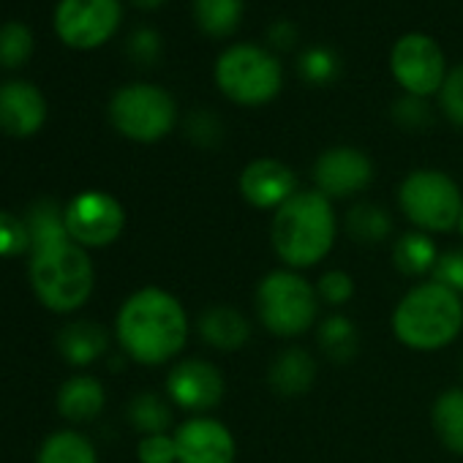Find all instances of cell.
Instances as JSON below:
<instances>
[{"mask_svg": "<svg viewBox=\"0 0 463 463\" xmlns=\"http://www.w3.org/2000/svg\"><path fill=\"white\" fill-rule=\"evenodd\" d=\"M188 330L183 303L158 287L134 292L115 319L120 349L139 365H164L175 360L188 341Z\"/></svg>", "mask_w": 463, "mask_h": 463, "instance_id": "1", "label": "cell"}, {"mask_svg": "<svg viewBox=\"0 0 463 463\" xmlns=\"http://www.w3.org/2000/svg\"><path fill=\"white\" fill-rule=\"evenodd\" d=\"M338 218L333 202L314 191H298L273 213L270 241L279 260L289 270L319 265L335 246Z\"/></svg>", "mask_w": 463, "mask_h": 463, "instance_id": "2", "label": "cell"}, {"mask_svg": "<svg viewBox=\"0 0 463 463\" xmlns=\"http://www.w3.org/2000/svg\"><path fill=\"white\" fill-rule=\"evenodd\" d=\"M460 330L463 300L436 281L411 287L392 311V335L414 352L444 349Z\"/></svg>", "mask_w": 463, "mask_h": 463, "instance_id": "3", "label": "cell"}, {"mask_svg": "<svg viewBox=\"0 0 463 463\" xmlns=\"http://www.w3.org/2000/svg\"><path fill=\"white\" fill-rule=\"evenodd\" d=\"M28 276L42 306L55 314H71L82 308L90 300L96 284L93 262L88 251L74 241L31 254Z\"/></svg>", "mask_w": 463, "mask_h": 463, "instance_id": "4", "label": "cell"}, {"mask_svg": "<svg viewBox=\"0 0 463 463\" xmlns=\"http://www.w3.org/2000/svg\"><path fill=\"white\" fill-rule=\"evenodd\" d=\"M257 317L279 338H298L314 327L319 314L317 287L308 284L298 270L268 273L254 292Z\"/></svg>", "mask_w": 463, "mask_h": 463, "instance_id": "5", "label": "cell"}, {"mask_svg": "<svg viewBox=\"0 0 463 463\" xmlns=\"http://www.w3.org/2000/svg\"><path fill=\"white\" fill-rule=\"evenodd\" d=\"M218 90L241 107H262L281 93L284 71L279 58L257 44H235L215 61Z\"/></svg>", "mask_w": 463, "mask_h": 463, "instance_id": "6", "label": "cell"}, {"mask_svg": "<svg viewBox=\"0 0 463 463\" xmlns=\"http://www.w3.org/2000/svg\"><path fill=\"white\" fill-rule=\"evenodd\" d=\"M398 204L417 232L436 235V232L458 229L463 213V196L455 180L439 169H414L398 185Z\"/></svg>", "mask_w": 463, "mask_h": 463, "instance_id": "7", "label": "cell"}, {"mask_svg": "<svg viewBox=\"0 0 463 463\" xmlns=\"http://www.w3.org/2000/svg\"><path fill=\"white\" fill-rule=\"evenodd\" d=\"M109 120L126 139L150 145L164 139L175 128L177 107L164 88L134 82L115 90L109 101Z\"/></svg>", "mask_w": 463, "mask_h": 463, "instance_id": "8", "label": "cell"}, {"mask_svg": "<svg viewBox=\"0 0 463 463\" xmlns=\"http://www.w3.org/2000/svg\"><path fill=\"white\" fill-rule=\"evenodd\" d=\"M66 229L69 238L88 249H107L112 246L126 229V210L123 204L107 191H82L66 207Z\"/></svg>", "mask_w": 463, "mask_h": 463, "instance_id": "9", "label": "cell"}, {"mask_svg": "<svg viewBox=\"0 0 463 463\" xmlns=\"http://www.w3.org/2000/svg\"><path fill=\"white\" fill-rule=\"evenodd\" d=\"M390 71L406 96L428 99L441 90L447 80L444 52L425 33H406L395 42L390 52Z\"/></svg>", "mask_w": 463, "mask_h": 463, "instance_id": "10", "label": "cell"}, {"mask_svg": "<svg viewBox=\"0 0 463 463\" xmlns=\"http://www.w3.org/2000/svg\"><path fill=\"white\" fill-rule=\"evenodd\" d=\"M123 20L120 0H58L55 31L74 50H93L109 42Z\"/></svg>", "mask_w": 463, "mask_h": 463, "instance_id": "11", "label": "cell"}, {"mask_svg": "<svg viewBox=\"0 0 463 463\" xmlns=\"http://www.w3.org/2000/svg\"><path fill=\"white\" fill-rule=\"evenodd\" d=\"M223 392H226V382L221 371L207 360H196V357L180 360L166 373V395L175 406L185 411L194 414L210 411L223 401Z\"/></svg>", "mask_w": 463, "mask_h": 463, "instance_id": "12", "label": "cell"}, {"mask_svg": "<svg viewBox=\"0 0 463 463\" xmlns=\"http://www.w3.org/2000/svg\"><path fill=\"white\" fill-rule=\"evenodd\" d=\"M373 180L371 158L357 147H330L314 164L317 191L327 199H346L365 191Z\"/></svg>", "mask_w": 463, "mask_h": 463, "instance_id": "13", "label": "cell"}, {"mask_svg": "<svg viewBox=\"0 0 463 463\" xmlns=\"http://www.w3.org/2000/svg\"><path fill=\"white\" fill-rule=\"evenodd\" d=\"M177 463H235L238 444L232 430L213 417H191L175 430Z\"/></svg>", "mask_w": 463, "mask_h": 463, "instance_id": "14", "label": "cell"}, {"mask_svg": "<svg viewBox=\"0 0 463 463\" xmlns=\"http://www.w3.org/2000/svg\"><path fill=\"white\" fill-rule=\"evenodd\" d=\"M241 194L257 210H279L298 194V175L279 158H257L241 172Z\"/></svg>", "mask_w": 463, "mask_h": 463, "instance_id": "15", "label": "cell"}, {"mask_svg": "<svg viewBox=\"0 0 463 463\" xmlns=\"http://www.w3.org/2000/svg\"><path fill=\"white\" fill-rule=\"evenodd\" d=\"M47 120V101L42 90L23 80L0 85V131L9 137H33Z\"/></svg>", "mask_w": 463, "mask_h": 463, "instance_id": "16", "label": "cell"}, {"mask_svg": "<svg viewBox=\"0 0 463 463\" xmlns=\"http://www.w3.org/2000/svg\"><path fill=\"white\" fill-rule=\"evenodd\" d=\"M196 333L218 352H238L251 338V322L235 306H207L196 319Z\"/></svg>", "mask_w": 463, "mask_h": 463, "instance_id": "17", "label": "cell"}, {"mask_svg": "<svg viewBox=\"0 0 463 463\" xmlns=\"http://www.w3.org/2000/svg\"><path fill=\"white\" fill-rule=\"evenodd\" d=\"M314 382H317V360L300 346L279 352L268 368V384L281 398H300L314 387Z\"/></svg>", "mask_w": 463, "mask_h": 463, "instance_id": "18", "label": "cell"}, {"mask_svg": "<svg viewBox=\"0 0 463 463\" xmlns=\"http://www.w3.org/2000/svg\"><path fill=\"white\" fill-rule=\"evenodd\" d=\"M107 349H109V333L104 325H99L93 319L69 322L58 333V352L74 368L96 363L99 357L107 354Z\"/></svg>", "mask_w": 463, "mask_h": 463, "instance_id": "19", "label": "cell"}, {"mask_svg": "<svg viewBox=\"0 0 463 463\" xmlns=\"http://www.w3.org/2000/svg\"><path fill=\"white\" fill-rule=\"evenodd\" d=\"M107 390L96 376H71L58 392V411L69 422H90L104 411Z\"/></svg>", "mask_w": 463, "mask_h": 463, "instance_id": "20", "label": "cell"}, {"mask_svg": "<svg viewBox=\"0 0 463 463\" xmlns=\"http://www.w3.org/2000/svg\"><path fill=\"white\" fill-rule=\"evenodd\" d=\"M23 218H25L28 232H31V254L55 249V246L71 241L69 238V229H66L63 207L55 199H50V196L36 199Z\"/></svg>", "mask_w": 463, "mask_h": 463, "instance_id": "21", "label": "cell"}, {"mask_svg": "<svg viewBox=\"0 0 463 463\" xmlns=\"http://www.w3.org/2000/svg\"><path fill=\"white\" fill-rule=\"evenodd\" d=\"M430 425L449 452L463 455V387H449L433 401Z\"/></svg>", "mask_w": 463, "mask_h": 463, "instance_id": "22", "label": "cell"}, {"mask_svg": "<svg viewBox=\"0 0 463 463\" xmlns=\"http://www.w3.org/2000/svg\"><path fill=\"white\" fill-rule=\"evenodd\" d=\"M344 229L346 235L360 243V246H376V243H384L392 232V221L387 215L384 207L379 204H371V202H357L346 210V218H344Z\"/></svg>", "mask_w": 463, "mask_h": 463, "instance_id": "23", "label": "cell"}, {"mask_svg": "<svg viewBox=\"0 0 463 463\" xmlns=\"http://www.w3.org/2000/svg\"><path fill=\"white\" fill-rule=\"evenodd\" d=\"M317 341H319V349L325 352V357L338 363V365L352 363L357 357V352H360V333H357L354 322L346 319L344 314L327 317L319 325Z\"/></svg>", "mask_w": 463, "mask_h": 463, "instance_id": "24", "label": "cell"}, {"mask_svg": "<svg viewBox=\"0 0 463 463\" xmlns=\"http://www.w3.org/2000/svg\"><path fill=\"white\" fill-rule=\"evenodd\" d=\"M436 260H439V249L430 241V235H425V232H406V235H401L395 241V246H392L395 268L403 276H411V279L430 273Z\"/></svg>", "mask_w": 463, "mask_h": 463, "instance_id": "25", "label": "cell"}, {"mask_svg": "<svg viewBox=\"0 0 463 463\" xmlns=\"http://www.w3.org/2000/svg\"><path fill=\"white\" fill-rule=\"evenodd\" d=\"M36 463H99V455L80 430H55L44 439Z\"/></svg>", "mask_w": 463, "mask_h": 463, "instance_id": "26", "label": "cell"}, {"mask_svg": "<svg viewBox=\"0 0 463 463\" xmlns=\"http://www.w3.org/2000/svg\"><path fill=\"white\" fill-rule=\"evenodd\" d=\"M241 17L243 0H194V20L213 39L229 36L241 25Z\"/></svg>", "mask_w": 463, "mask_h": 463, "instance_id": "27", "label": "cell"}, {"mask_svg": "<svg viewBox=\"0 0 463 463\" xmlns=\"http://www.w3.org/2000/svg\"><path fill=\"white\" fill-rule=\"evenodd\" d=\"M128 422L142 433H166V428L172 425V406L158 395V392H137L128 401Z\"/></svg>", "mask_w": 463, "mask_h": 463, "instance_id": "28", "label": "cell"}, {"mask_svg": "<svg viewBox=\"0 0 463 463\" xmlns=\"http://www.w3.org/2000/svg\"><path fill=\"white\" fill-rule=\"evenodd\" d=\"M33 33L23 23H6L0 25V66L4 69H20L33 55Z\"/></svg>", "mask_w": 463, "mask_h": 463, "instance_id": "29", "label": "cell"}, {"mask_svg": "<svg viewBox=\"0 0 463 463\" xmlns=\"http://www.w3.org/2000/svg\"><path fill=\"white\" fill-rule=\"evenodd\" d=\"M300 74L306 82L311 85H330L335 82L338 71H341V61L333 50L327 47H311L300 55Z\"/></svg>", "mask_w": 463, "mask_h": 463, "instance_id": "30", "label": "cell"}, {"mask_svg": "<svg viewBox=\"0 0 463 463\" xmlns=\"http://www.w3.org/2000/svg\"><path fill=\"white\" fill-rule=\"evenodd\" d=\"M31 254V232L25 218L0 210V257H23Z\"/></svg>", "mask_w": 463, "mask_h": 463, "instance_id": "31", "label": "cell"}, {"mask_svg": "<svg viewBox=\"0 0 463 463\" xmlns=\"http://www.w3.org/2000/svg\"><path fill=\"white\" fill-rule=\"evenodd\" d=\"M392 118L401 128H409V131H422L430 126L433 115H430V107L425 99H417V96H403L395 101L392 107Z\"/></svg>", "mask_w": 463, "mask_h": 463, "instance_id": "32", "label": "cell"}, {"mask_svg": "<svg viewBox=\"0 0 463 463\" xmlns=\"http://www.w3.org/2000/svg\"><path fill=\"white\" fill-rule=\"evenodd\" d=\"M317 295H319V303L346 306L352 300V295H354V281L344 270H327L317 284Z\"/></svg>", "mask_w": 463, "mask_h": 463, "instance_id": "33", "label": "cell"}, {"mask_svg": "<svg viewBox=\"0 0 463 463\" xmlns=\"http://www.w3.org/2000/svg\"><path fill=\"white\" fill-rule=\"evenodd\" d=\"M137 458H139V463H177L175 436H169V433L142 436L137 444Z\"/></svg>", "mask_w": 463, "mask_h": 463, "instance_id": "34", "label": "cell"}, {"mask_svg": "<svg viewBox=\"0 0 463 463\" xmlns=\"http://www.w3.org/2000/svg\"><path fill=\"white\" fill-rule=\"evenodd\" d=\"M430 281L452 289L455 295H463V251H444L439 254L433 270H430Z\"/></svg>", "mask_w": 463, "mask_h": 463, "instance_id": "35", "label": "cell"}, {"mask_svg": "<svg viewBox=\"0 0 463 463\" xmlns=\"http://www.w3.org/2000/svg\"><path fill=\"white\" fill-rule=\"evenodd\" d=\"M439 101H441V112L447 115V120H452L455 126H463V66L447 74L439 90Z\"/></svg>", "mask_w": 463, "mask_h": 463, "instance_id": "36", "label": "cell"}, {"mask_svg": "<svg viewBox=\"0 0 463 463\" xmlns=\"http://www.w3.org/2000/svg\"><path fill=\"white\" fill-rule=\"evenodd\" d=\"M185 134L194 145H202V147H213L218 145V139L223 137V128H221V120L202 109V112H194L188 120H185Z\"/></svg>", "mask_w": 463, "mask_h": 463, "instance_id": "37", "label": "cell"}, {"mask_svg": "<svg viewBox=\"0 0 463 463\" xmlns=\"http://www.w3.org/2000/svg\"><path fill=\"white\" fill-rule=\"evenodd\" d=\"M128 52L137 63H153L161 52V42H158V33L150 31V28H142L131 36L128 42Z\"/></svg>", "mask_w": 463, "mask_h": 463, "instance_id": "38", "label": "cell"}, {"mask_svg": "<svg viewBox=\"0 0 463 463\" xmlns=\"http://www.w3.org/2000/svg\"><path fill=\"white\" fill-rule=\"evenodd\" d=\"M295 42H298V31H295L292 23H279V25H273V31H270V44H276L279 50H287V47H292Z\"/></svg>", "mask_w": 463, "mask_h": 463, "instance_id": "39", "label": "cell"}, {"mask_svg": "<svg viewBox=\"0 0 463 463\" xmlns=\"http://www.w3.org/2000/svg\"><path fill=\"white\" fill-rule=\"evenodd\" d=\"M137 6H142V9H153V6H161L164 0H134Z\"/></svg>", "mask_w": 463, "mask_h": 463, "instance_id": "40", "label": "cell"}, {"mask_svg": "<svg viewBox=\"0 0 463 463\" xmlns=\"http://www.w3.org/2000/svg\"><path fill=\"white\" fill-rule=\"evenodd\" d=\"M458 232H460V235H463V213H460V221H458Z\"/></svg>", "mask_w": 463, "mask_h": 463, "instance_id": "41", "label": "cell"}, {"mask_svg": "<svg viewBox=\"0 0 463 463\" xmlns=\"http://www.w3.org/2000/svg\"><path fill=\"white\" fill-rule=\"evenodd\" d=\"M460 371H463V363H460Z\"/></svg>", "mask_w": 463, "mask_h": 463, "instance_id": "42", "label": "cell"}]
</instances>
